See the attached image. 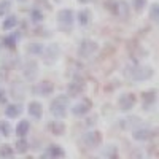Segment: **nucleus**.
<instances>
[{
	"instance_id": "f257e3e1",
	"label": "nucleus",
	"mask_w": 159,
	"mask_h": 159,
	"mask_svg": "<svg viewBox=\"0 0 159 159\" xmlns=\"http://www.w3.org/2000/svg\"><path fill=\"white\" fill-rule=\"evenodd\" d=\"M70 105V100H69V96H57L52 99L51 105H49V111L52 116L56 118H64L65 115H67V108Z\"/></svg>"
},
{
	"instance_id": "f03ea898",
	"label": "nucleus",
	"mask_w": 159,
	"mask_h": 159,
	"mask_svg": "<svg viewBox=\"0 0 159 159\" xmlns=\"http://www.w3.org/2000/svg\"><path fill=\"white\" fill-rule=\"evenodd\" d=\"M99 49V45L94 42V40H89V38H84V40H81V43L78 45V49H76V52H78V56L80 57H83V59H86V57H91L94 52Z\"/></svg>"
},
{
	"instance_id": "7ed1b4c3",
	"label": "nucleus",
	"mask_w": 159,
	"mask_h": 159,
	"mask_svg": "<svg viewBox=\"0 0 159 159\" xmlns=\"http://www.w3.org/2000/svg\"><path fill=\"white\" fill-rule=\"evenodd\" d=\"M81 143H83V147H86L89 150H94L102 143V134L99 130H89L81 137Z\"/></svg>"
},
{
	"instance_id": "20e7f679",
	"label": "nucleus",
	"mask_w": 159,
	"mask_h": 159,
	"mask_svg": "<svg viewBox=\"0 0 159 159\" xmlns=\"http://www.w3.org/2000/svg\"><path fill=\"white\" fill-rule=\"evenodd\" d=\"M73 21H75V15H73L72 10L65 8V10H61V11L57 13V22H59V25H61V29L70 30L72 25H73Z\"/></svg>"
},
{
	"instance_id": "39448f33",
	"label": "nucleus",
	"mask_w": 159,
	"mask_h": 159,
	"mask_svg": "<svg viewBox=\"0 0 159 159\" xmlns=\"http://www.w3.org/2000/svg\"><path fill=\"white\" fill-rule=\"evenodd\" d=\"M135 103H137V97L132 94V92H127V94H121L118 97V107L119 110H123V111H129L135 107Z\"/></svg>"
},
{
	"instance_id": "423d86ee",
	"label": "nucleus",
	"mask_w": 159,
	"mask_h": 159,
	"mask_svg": "<svg viewBox=\"0 0 159 159\" xmlns=\"http://www.w3.org/2000/svg\"><path fill=\"white\" fill-rule=\"evenodd\" d=\"M86 91V83L83 81L81 78H75L69 83L67 86V96L70 97H76V96H81L83 92Z\"/></svg>"
},
{
	"instance_id": "0eeeda50",
	"label": "nucleus",
	"mask_w": 159,
	"mask_h": 159,
	"mask_svg": "<svg viewBox=\"0 0 159 159\" xmlns=\"http://www.w3.org/2000/svg\"><path fill=\"white\" fill-rule=\"evenodd\" d=\"M32 91H34V94L48 97V96H51V92L54 91V84H52L51 81H48V80H45V81H40L37 86H34Z\"/></svg>"
},
{
	"instance_id": "6e6552de",
	"label": "nucleus",
	"mask_w": 159,
	"mask_h": 159,
	"mask_svg": "<svg viewBox=\"0 0 159 159\" xmlns=\"http://www.w3.org/2000/svg\"><path fill=\"white\" fill-rule=\"evenodd\" d=\"M91 107H92V102H91L89 99H83V100H80L78 103L73 105L72 113H73L75 116H84V115L89 113Z\"/></svg>"
},
{
	"instance_id": "1a4fd4ad",
	"label": "nucleus",
	"mask_w": 159,
	"mask_h": 159,
	"mask_svg": "<svg viewBox=\"0 0 159 159\" xmlns=\"http://www.w3.org/2000/svg\"><path fill=\"white\" fill-rule=\"evenodd\" d=\"M153 75V69L151 67H137L135 70H132V80L134 81H143V80H148Z\"/></svg>"
},
{
	"instance_id": "9d476101",
	"label": "nucleus",
	"mask_w": 159,
	"mask_h": 159,
	"mask_svg": "<svg viewBox=\"0 0 159 159\" xmlns=\"http://www.w3.org/2000/svg\"><path fill=\"white\" fill-rule=\"evenodd\" d=\"M157 96V91L156 89H150V91H145L142 94V102H143V107L145 110H150L153 105L156 103V97Z\"/></svg>"
},
{
	"instance_id": "9b49d317",
	"label": "nucleus",
	"mask_w": 159,
	"mask_h": 159,
	"mask_svg": "<svg viewBox=\"0 0 159 159\" xmlns=\"http://www.w3.org/2000/svg\"><path fill=\"white\" fill-rule=\"evenodd\" d=\"M132 137L137 142H145V140H150L153 137V132L147 127H135L134 132H132Z\"/></svg>"
},
{
	"instance_id": "f8f14e48",
	"label": "nucleus",
	"mask_w": 159,
	"mask_h": 159,
	"mask_svg": "<svg viewBox=\"0 0 159 159\" xmlns=\"http://www.w3.org/2000/svg\"><path fill=\"white\" fill-rule=\"evenodd\" d=\"M27 111H29V115L34 119H42V116H43V105L40 102H37V100H34V102H30L27 105Z\"/></svg>"
},
{
	"instance_id": "ddd939ff",
	"label": "nucleus",
	"mask_w": 159,
	"mask_h": 159,
	"mask_svg": "<svg viewBox=\"0 0 159 159\" xmlns=\"http://www.w3.org/2000/svg\"><path fill=\"white\" fill-rule=\"evenodd\" d=\"M37 69L38 67H37V64L34 61H27V62H25V65H24V76H25V80L34 81L35 76H37V72H38Z\"/></svg>"
},
{
	"instance_id": "4468645a",
	"label": "nucleus",
	"mask_w": 159,
	"mask_h": 159,
	"mask_svg": "<svg viewBox=\"0 0 159 159\" xmlns=\"http://www.w3.org/2000/svg\"><path fill=\"white\" fill-rule=\"evenodd\" d=\"M21 113H22V107H21L19 103L8 105V107L5 108V115H7V118H18Z\"/></svg>"
},
{
	"instance_id": "2eb2a0df",
	"label": "nucleus",
	"mask_w": 159,
	"mask_h": 159,
	"mask_svg": "<svg viewBox=\"0 0 159 159\" xmlns=\"http://www.w3.org/2000/svg\"><path fill=\"white\" fill-rule=\"evenodd\" d=\"M48 127L51 129V132H52L54 135H62L64 132H65V126H64L62 121H51Z\"/></svg>"
},
{
	"instance_id": "dca6fc26",
	"label": "nucleus",
	"mask_w": 159,
	"mask_h": 159,
	"mask_svg": "<svg viewBox=\"0 0 159 159\" xmlns=\"http://www.w3.org/2000/svg\"><path fill=\"white\" fill-rule=\"evenodd\" d=\"M29 129H30V123L29 121H19V124L16 126V135L18 137H25V134L29 132Z\"/></svg>"
},
{
	"instance_id": "f3484780",
	"label": "nucleus",
	"mask_w": 159,
	"mask_h": 159,
	"mask_svg": "<svg viewBox=\"0 0 159 159\" xmlns=\"http://www.w3.org/2000/svg\"><path fill=\"white\" fill-rule=\"evenodd\" d=\"M91 11L89 10H81V11H78V22L81 24V25H88L91 22Z\"/></svg>"
},
{
	"instance_id": "a211bd4d",
	"label": "nucleus",
	"mask_w": 159,
	"mask_h": 159,
	"mask_svg": "<svg viewBox=\"0 0 159 159\" xmlns=\"http://www.w3.org/2000/svg\"><path fill=\"white\" fill-rule=\"evenodd\" d=\"M64 154H65L64 150L61 147H57V145H51L46 151V156H49V157H62Z\"/></svg>"
},
{
	"instance_id": "6ab92c4d",
	"label": "nucleus",
	"mask_w": 159,
	"mask_h": 159,
	"mask_svg": "<svg viewBox=\"0 0 159 159\" xmlns=\"http://www.w3.org/2000/svg\"><path fill=\"white\" fill-rule=\"evenodd\" d=\"M43 51H45V48H43L42 43H30V45H27V52L32 54V56H38V54H42Z\"/></svg>"
},
{
	"instance_id": "aec40b11",
	"label": "nucleus",
	"mask_w": 159,
	"mask_h": 159,
	"mask_svg": "<svg viewBox=\"0 0 159 159\" xmlns=\"http://www.w3.org/2000/svg\"><path fill=\"white\" fill-rule=\"evenodd\" d=\"M18 18L15 16V15H13V16H8L5 21H3V25H2V27L5 29V30H11L13 27H16V25H18Z\"/></svg>"
},
{
	"instance_id": "412c9836",
	"label": "nucleus",
	"mask_w": 159,
	"mask_h": 159,
	"mask_svg": "<svg viewBox=\"0 0 159 159\" xmlns=\"http://www.w3.org/2000/svg\"><path fill=\"white\" fill-rule=\"evenodd\" d=\"M105 7H107V10L111 13V15L118 16V8H119L118 0H107V2H105Z\"/></svg>"
},
{
	"instance_id": "4be33fe9",
	"label": "nucleus",
	"mask_w": 159,
	"mask_h": 159,
	"mask_svg": "<svg viewBox=\"0 0 159 159\" xmlns=\"http://www.w3.org/2000/svg\"><path fill=\"white\" fill-rule=\"evenodd\" d=\"M18 34L16 35H8V37H5L3 38V45L7 46V48H10V49H15V46H16V42H18Z\"/></svg>"
},
{
	"instance_id": "5701e85b",
	"label": "nucleus",
	"mask_w": 159,
	"mask_h": 159,
	"mask_svg": "<svg viewBox=\"0 0 159 159\" xmlns=\"http://www.w3.org/2000/svg\"><path fill=\"white\" fill-rule=\"evenodd\" d=\"M118 18L126 19L129 18V7L126 2H119V8H118Z\"/></svg>"
},
{
	"instance_id": "b1692460",
	"label": "nucleus",
	"mask_w": 159,
	"mask_h": 159,
	"mask_svg": "<svg viewBox=\"0 0 159 159\" xmlns=\"http://www.w3.org/2000/svg\"><path fill=\"white\" fill-rule=\"evenodd\" d=\"M27 150H29V143L21 137V139L16 142V151H18V153H21V154H24Z\"/></svg>"
},
{
	"instance_id": "393cba45",
	"label": "nucleus",
	"mask_w": 159,
	"mask_h": 159,
	"mask_svg": "<svg viewBox=\"0 0 159 159\" xmlns=\"http://www.w3.org/2000/svg\"><path fill=\"white\" fill-rule=\"evenodd\" d=\"M30 19L34 22H42L43 21V11L42 10H38V8H34L30 11Z\"/></svg>"
},
{
	"instance_id": "a878e982",
	"label": "nucleus",
	"mask_w": 159,
	"mask_h": 159,
	"mask_svg": "<svg viewBox=\"0 0 159 159\" xmlns=\"http://www.w3.org/2000/svg\"><path fill=\"white\" fill-rule=\"evenodd\" d=\"M0 134H2L3 137H10L11 135V126L8 121H2L0 123Z\"/></svg>"
},
{
	"instance_id": "bb28decb",
	"label": "nucleus",
	"mask_w": 159,
	"mask_h": 159,
	"mask_svg": "<svg viewBox=\"0 0 159 159\" xmlns=\"http://www.w3.org/2000/svg\"><path fill=\"white\" fill-rule=\"evenodd\" d=\"M13 156V148L10 145H2L0 147V157H11Z\"/></svg>"
},
{
	"instance_id": "cd10ccee",
	"label": "nucleus",
	"mask_w": 159,
	"mask_h": 159,
	"mask_svg": "<svg viewBox=\"0 0 159 159\" xmlns=\"http://www.w3.org/2000/svg\"><path fill=\"white\" fill-rule=\"evenodd\" d=\"M10 7H11L10 0H2V2H0V16H5L10 11Z\"/></svg>"
},
{
	"instance_id": "c85d7f7f",
	"label": "nucleus",
	"mask_w": 159,
	"mask_h": 159,
	"mask_svg": "<svg viewBox=\"0 0 159 159\" xmlns=\"http://www.w3.org/2000/svg\"><path fill=\"white\" fill-rule=\"evenodd\" d=\"M150 18H151L154 22H157V19H159V5H157V3H154V5L151 7V10H150Z\"/></svg>"
},
{
	"instance_id": "c756f323",
	"label": "nucleus",
	"mask_w": 159,
	"mask_h": 159,
	"mask_svg": "<svg viewBox=\"0 0 159 159\" xmlns=\"http://www.w3.org/2000/svg\"><path fill=\"white\" fill-rule=\"evenodd\" d=\"M132 7H134L135 11H142L147 7V0H132Z\"/></svg>"
},
{
	"instance_id": "7c9ffc66",
	"label": "nucleus",
	"mask_w": 159,
	"mask_h": 159,
	"mask_svg": "<svg viewBox=\"0 0 159 159\" xmlns=\"http://www.w3.org/2000/svg\"><path fill=\"white\" fill-rule=\"evenodd\" d=\"M7 102V96H5V91L0 89V103H5Z\"/></svg>"
},
{
	"instance_id": "2f4dec72",
	"label": "nucleus",
	"mask_w": 159,
	"mask_h": 159,
	"mask_svg": "<svg viewBox=\"0 0 159 159\" xmlns=\"http://www.w3.org/2000/svg\"><path fill=\"white\" fill-rule=\"evenodd\" d=\"M78 2H81V3H89V2H94V0H78Z\"/></svg>"
},
{
	"instance_id": "473e14b6",
	"label": "nucleus",
	"mask_w": 159,
	"mask_h": 159,
	"mask_svg": "<svg viewBox=\"0 0 159 159\" xmlns=\"http://www.w3.org/2000/svg\"><path fill=\"white\" fill-rule=\"evenodd\" d=\"M19 2H24V0H19Z\"/></svg>"
}]
</instances>
